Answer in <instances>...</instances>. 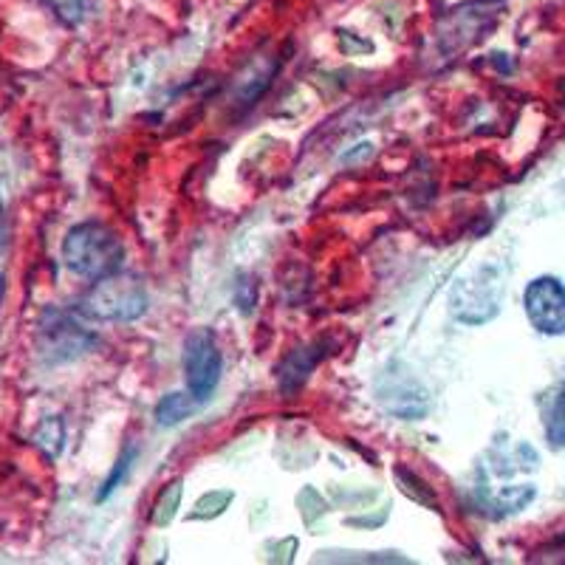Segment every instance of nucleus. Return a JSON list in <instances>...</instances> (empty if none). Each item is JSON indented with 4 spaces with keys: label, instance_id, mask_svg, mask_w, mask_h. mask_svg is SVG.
Masks as SVG:
<instances>
[{
    "label": "nucleus",
    "instance_id": "nucleus-5",
    "mask_svg": "<svg viewBox=\"0 0 565 565\" xmlns=\"http://www.w3.org/2000/svg\"><path fill=\"white\" fill-rule=\"evenodd\" d=\"M478 302H483V311H487L489 320L498 315L501 282H498V277H492V269H478L476 275L463 277L458 282L456 295H452V315L461 322L476 326V322H481V306Z\"/></svg>",
    "mask_w": 565,
    "mask_h": 565
},
{
    "label": "nucleus",
    "instance_id": "nucleus-6",
    "mask_svg": "<svg viewBox=\"0 0 565 565\" xmlns=\"http://www.w3.org/2000/svg\"><path fill=\"white\" fill-rule=\"evenodd\" d=\"M320 345H311V348H297L295 353H289L286 360H282L280 371H277V382H280L282 393H295L297 387L306 382L315 365L320 362Z\"/></svg>",
    "mask_w": 565,
    "mask_h": 565
},
{
    "label": "nucleus",
    "instance_id": "nucleus-7",
    "mask_svg": "<svg viewBox=\"0 0 565 565\" xmlns=\"http://www.w3.org/2000/svg\"><path fill=\"white\" fill-rule=\"evenodd\" d=\"M181 494H184V478H173L168 487L161 489L159 498H156L153 503V514H150L153 526L164 529L175 521V514H179L181 509Z\"/></svg>",
    "mask_w": 565,
    "mask_h": 565
},
{
    "label": "nucleus",
    "instance_id": "nucleus-4",
    "mask_svg": "<svg viewBox=\"0 0 565 565\" xmlns=\"http://www.w3.org/2000/svg\"><path fill=\"white\" fill-rule=\"evenodd\" d=\"M523 309L534 331L546 337L565 334V286L557 277H534L523 291Z\"/></svg>",
    "mask_w": 565,
    "mask_h": 565
},
{
    "label": "nucleus",
    "instance_id": "nucleus-1",
    "mask_svg": "<svg viewBox=\"0 0 565 565\" xmlns=\"http://www.w3.org/2000/svg\"><path fill=\"white\" fill-rule=\"evenodd\" d=\"M125 246L108 224L83 221L71 226L63 241V260L68 271L85 280H103L122 269Z\"/></svg>",
    "mask_w": 565,
    "mask_h": 565
},
{
    "label": "nucleus",
    "instance_id": "nucleus-11",
    "mask_svg": "<svg viewBox=\"0 0 565 565\" xmlns=\"http://www.w3.org/2000/svg\"><path fill=\"white\" fill-rule=\"evenodd\" d=\"M38 444L40 447H45V452H49V456H60V450H63V438H65V433H63V422H60V418H45L43 424H40V430H38Z\"/></svg>",
    "mask_w": 565,
    "mask_h": 565
},
{
    "label": "nucleus",
    "instance_id": "nucleus-9",
    "mask_svg": "<svg viewBox=\"0 0 565 565\" xmlns=\"http://www.w3.org/2000/svg\"><path fill=\"white\" fill-rule=\"evenodd\" d=\"M232 498H235V494H232L230 489H212L210 494L199 498V503H195L193 512H190V521H212V518H218V514H224V509L230 507Z\"/></svg>",
    "mask_w": 565,
    "mask_h": 565
},
{
    "label": "nucleus",
    "instance_id": "nucleus-13",
    "mask_svg": "<svg viewBox=\"0 0 565 565\" xmlns=\"http://www.w3.org/2000/svg\"><path fill=\"white\" fill-rule=\"evenodd\" d=\"M45 7L52 9L54 18L65 26H77L85 14V0H43Z\"/></svg>",
    "mask_w": 565,
    "mask_h": 565
},
{
    "label": "nucleus",
    "instance_id": "nucleus-14",
    "mask_svg": "<svg viewBox=\"0 0 565 565\" xmlns=\"http://www.w3.org/2000/svg\"><path fill=\"white\" fill-rule=\"evenodd\" d=\"M235 302L244 315H249L257 302V280L252 275H241L238 282H235Z\"/></svg>",
    "mask_w": 565,
    "mask_h": 565
},
{
    "label": "nucleus",
    "instance_id": "nucleus-12",
    "mask_svg": "<svg viewBox=\"0 0 565 565\" xmlns=\"http://www.w3.org/2000/svg\"><path fill=\"white\" fill-rule=\"evenodd\" d=\"M136 458H139V450H136V447H128V450H125V456L116 461V467H114V472L108 476V481H105L103 492H99V501L110 498V492H116V489H119V483H122L125 478H128L130 469H134Z\"/></svg>",
    "mask_w": 565,
    "mask_h": 565
},
{
    "label": "nucleus",
    "instance_id": "nucleus-8",
    "mask_svg": "<svg viewBox=\"0 0 565 565\" xmlns=\"http://www.w3.org/2000/svg\"><path fill=\"white\" fill-rule=\"evenodd\" d=\"M195 411V398L186 396V393H168V396L161 398L159 405H156V424L159 427H175L184 418L193 416Z\"/></svg>",
    "mask_w": 565,
    "mask_h": 565
},
{
    "label": "nucleus",
    "instance_id": "nucleus-10",
    "mask_svg": "<svg viewBox=\"0 0 565 565\" xmlns=\"http://www.w3.org/2000/svg\"><path fill=\"white\" fill-rule=\"evenodd\" d=\"M546 438L552 447H565V382L559 385L557 396L552 402V411H548Z\"/></svg>",
    "mask_w": 565,
    "mask_h": 565
},
{
    "label": "nucleus",
    "instance_id": "nucleus-16",
    "mask_svg": "<svg viewBox=\"0 0 565 565\" xmlns=\"http://www.w3.org/2000/svg\"><path fill=\"white\" fill-rule=\"evenodd\" d=\"M3 295H7V280H3V275H0V300H3Z\"/></svg>",
    "mask_w": 565,
    "mask_h": 565
},
{
    "label": "nucleus",
    "instance_id": "nucleus-15",
    "mask_svg": "<svg viewBox=\"0 0 565 565\" xmlns=\"http://www.w3.org/2000/svg\"><path fill=\"white\" fill-rule=\"evenodd\" d=\"M3 241H7V215H3V201H0V249H3Z\"/></svg>",
    "mask_w": 565,
    "mask_h": 565
},
{
    "label": "nucleus",
    "instance_id": "nucleus-2",
    "mask_svg": "<svg viewBox=\"0 0 565 565\" xmlns=\"http://www.w3.org/2000/svg\"><path fill=\"white\" fill-rule=\"evenodd\" d=\"M83 311L97 320L134 322L148 311V289L136 275L114 271L103 280H94L83 297Z\"/></svg>",
    "mask_w": 565,
    "mask_h": 565
},
{
    "label": "nucleus",
    "instance_id": "nucleus-3",
    "mask_svg": "<svg viewBox=\"0 0 565 565\" xmlns=\"http://www.w3.org/2000/svg\"><path fill=\"white\" fill-rule=\"evenodd\" d=\"M221 371H224V356L215 342V334L210 328H199L193 334L186 337L184 342V382L186 393L195 402H206L212 398L215 387L221 382Z\"/></svg>",
    "mask_w": 565,
    "mask_h": 565
}]
</instances>
